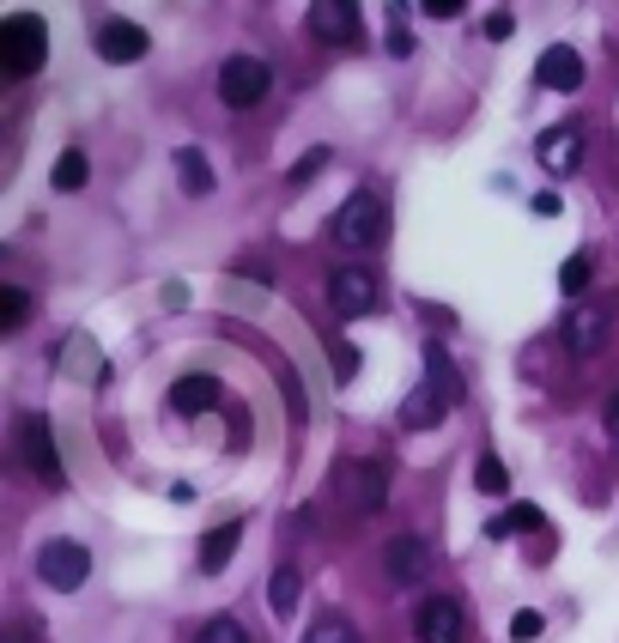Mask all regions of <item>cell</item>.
<instances>
[{
  "instance_id": "8fae6325",
  "label": "cell",
  "mask_w": 619,
  "mask_h": 643,
  "mask_svg": "<svg viewBox=\"0 0 619 643\" xmlns=\"http://www.w3.org/2000/svg\"><path fill=\"white\" fill-rule=\"evenodd\" d=\"M535 79L547 85V92H577L583 85V55L571 49V43H553V49L535 61Z\"/></svg>"
},
{
  "instance_id": "484cf974",
  "label": "cell",
  "mask_w": 619,
  "mask_h": 643,
  "mask_svg": "<svg viewBox=\"0 0 619 643\" xmlns=\"http://www.w3.org/2000/svg\"><path fill=\"white\" fill-rule=\"evenodd\" d=\"M303 643H358V631L353 625H346V619H317V625H310V638H303Z\"/></svg>"
},
{
  "instance_id": "4dcf8cb0",
  "label": "cell",
  "mask_w": 619,
  "mask_h": 643,
  "mask_svg": "<svg viewBox=\"0 0 619 643\" xmlns=\"http://www.w3.org/2000/svg\"><path fill=\"white\" fill-rule=\"evenodd\" d=\"M425 13H432V19H461V13H468V7H461V0H432Z\"/></svg>"
},
{
  "instance_id": "d6986e66",
  "label": "cell",
  "mask_w": 619,
  "mask_h": 643,
  "mask_svg": "<svg viewBox=\"0 0 619 643\" xmlns=\"http://www.w3.org/2000/svg\"><path fill=\"white\" fill-rule=\"evenodd\" d=\"M298 595H303V577L291 565H279L274 571V583H267V607H274L279 619H291V607H298Z\"/></svg>"
},
{
  "instance_id": "5bb4252c",
  "label": "cell",
  "mask_w": 619,
  "mask_h": 643,
  "mask_svg": "<svg viewBox=\"0 0 619 643\" xmlns=\"http://www.w3.org/2000/svg\"><path fill=\"white\" fill-rule=\"evenodd\" d=\"M535 158L553 176H571V171H577V158H583V128H547V134H540V146H535Z\"/></svg>"
},
{
  "instance_id": "ba28073f",
  "label": "cell",
  "mask_w": 619,
  "mask_h": 643,
  "mask_svg": "<svg viewBox=\"0 0 619 643\" xmlns=\"http://www.w3.org/2000/svg\"><path fill=\"white\" fill-rule=\"evenodd\" d=\"M607 329H614V310H607V303H571L565 346H571V353H583V358H595L607 346Z\"/></svg>"
},
{
  "instance_id": "5b68a950",
  "label": "cell",
  "mask_w": 619,
  "mask_h": 643,
  "mask_svg": "<svg viewBox=\"0 0 619 643\" xmlns=\"http://www.w3.org/2000/svg\"><path fill=\"white\" fill-rule=\"evenodd\" d=\"M37 577L49 583V589L73 595L85 577H92V552H85L80 540H49V547L37 552Z\"/></svg>"
},
{
  "instance_id": "f1b7e54d",
  "label": "cell",
  "mask_w": 619,
  "mask_h": 643,
  "mask_svg": "<svg viewBox=\"0 0 619 643\" xmlns=\"http://www.w3.org/2000/svg\"><path fill=\"white\" fill-rule=\"evenodd\" d=\"M322 164H329V152H322V146H317V152H310V158H303V164H298V171H291V183H310V176H317Z\"/></svg>"
},
{
  "instance_id": "7402d4cb",
  "label": "cell",
  "mask_w": 619,
  "mask_h": 643,
  "mask_svg": "<svg viewBox=\"0 0 619 643\" xmlns=\"http://www.w3.org/2000/svg\"><path fill=\"white\" fill-rule=\"evenodd\" d=\"M589 279H595L589 255H565V267H559V291H565V298H583V291H589Z\"/></svg>"
},
{
  "instance_id": "30bf717a",
  "label": "cell",
  "mask_w": 619,
  "mask_h": 643,
  "mask_svg": "<svg viewBox=\"0 0 619 643\" xmlns=\"http://www.w3.org/2000/svg\"><path fill=\"white\" fill-rule=\"evenodd\" d=\"M382 565H389V577H396V583H408V589H413V583L432 577V547H425L420 535H396V540H389V552H382Z\"/></svg>"
},
{
  "instance_id": "9c48e42d",
  "label": "cell",
  "mask_w": 619,
  "mask_h": 643,
  "mask_svg": "<svg viewBox=\"0 0 619 643\" xmlns=\"http://www.w3.org/2000/svg\"><path fill=\"white\" fill-rule=\"evenodd\" d=\"M413 638L420 643H461V601L456 595H425L413 613Z\"/></svg>"
},
{
  "instance_id": "cb8c5ba5",
  "label": "cell",
  "mask_w": 619,
  "mask_h": 643,
  "mask_svg": "<svg viewBox=\"0 0 619 643\" xmlns=\"http://www.w3.org/2000/svg\"><path fill=\"white\" fill-rule=\"evenodd\" d=\"M25 315H31V291L25 286H0V329L13 334Z\"/></svg>"
},
{
  "instance_id": "3957f363",
  "label": "cell",
  "mask_w": 619,
  "mask_h": 643,
  "mask_svg": "<svg viewBox=\"0 0 619 643\" xmlns=\"http://www.w3.org/2000/svg\"><path fill=\"white\" fill-rule=\"evenodd\" d=\"M382 225H389V207H382L377 188H358V195H346V207L334 213V243L341 250H370V243H382Z\"/></svg>"
},
{
  "instance_id": "e575fe53",
  "label": "cell",
  "mask_w": 619,
  "mask_h": 643,
  "mask_svg": "<svg viewBox=\"0 0 619 643\" xmlns=\"http://www.w3.org/2000/svg\"><path fill=\"white\" fill-rule=\"evenodd\" d=\"M511 31H516V25H511V19L498 13V19H492V25H486V37H492V43H504V37H511Z\"/></svg>"
},
{
  "instance_id": "52a82bcc",
  "label": "cell",
  "mask_w": 619,
  "mask_h": 643,
  "mask_svg": "<svg viewBox=\"0 0 619 643\" xmlns=\"http://www.w3.org/2000/svg\"><path fill=\"white\" fill-rule=\"evenodd\" d=\"M329 303H334V315H370L377 310V274L370 267H334Z\"/></svg>"
},
{
  "instance_id": "4fadbf2b",
  "label": "cell",
  "mask_w": 619,
  "mask_h": 643,
  "mask_svg": "<svg viewBox=\"0 0 619 643\" xmlns=\"http://www.w3.org/2000/svg\"><path fill=\"white\" fill-rule=\"evenodd\" d=\"M98 55L116 61V67L140 61V55H146V31L128 25V19H104V25H98Z\"/></svg>"
},
{
  "instance_id": "6da1fadb",
  "label": "cell",
  "mask_w": 619,
  "mask_h": 643,
  "mask_svg": "<svg viewBox=\"0 0 619 643\" xmlns=\"http://www.w3.org/2000/svg\"><path fill=\"white\" fill-rule=\"evenodd\" d=\"M329 492H334V504H341L346 516H370V510H382V498H389V473H382L377 461H365V456H341L329 468Z\"/></svg>"
},
{
  "instance_id": "9a60e30c",
  "label": "cell",
  "mask_w": 619,
  "mask_h": 643,
  "mask_svg": "<svg viewBox=\"0 0 619 643\" xmlns=\"http://www.w3.org/2000/svg\"><path fill=\"white\" fill-rule=\"evenodd\" d=\"M225 401V389L213 377H176L171 382V407L183 413V420H195V413H213Z\"/></svg>"
},
{
  "instance_id": "e0dca14e",
  "label": "cell",
  "mask_w": 619,
  "mask_h": 643,
  "mask_svg": "<svg viewBox=\"0 0 619 643\" xmlns=\"http://www.w3.org/2000/svg\"><path fill=\"white\" fill-rule=\"evenodd\" d=\"M238 540H243V523H219V528H207V540H200V571H225L231 565V552H238Z\"/></svg>"
},
{
  "instance_id": "ac0fdd59",
  "label": "cell",
  "mask_w": 619,
  "mask_h": 643,
  "mask_svg": "<svg viewBox=\"0 0 619 643\" xmlns=\"http://www.w3.org/2000/svg\"><path fill=\"white\" fill-rule=\"evenodd\" d=\"M176 183H183L188 195H213V164L195 152V146H183V152H176Z\"/></svg>"
},
{
  "instance_id": "ffe728a7",
  "label": "cell",
  "mask_w": 619,
  "mask_h": 643,
  "mask_svg": "<svg viewBox=\"0 0 619 643\" xmlns=\"http://www.w3.org/2000/svg\"><path fill=\"white\" fill-rule=\"evenodd\" d=\"M444 401H437L432 389H420V394H408V407H401V425H408V432H425V425H437L444 420Z\"/></svg>"
},
{
  "instance_id": "7c38bea8",
  "label": "cell",
  "mask_w": 619,
  "mask_h": 643,
  "mask_svg": "<svg viewBox=\"0 0 619 643\" xmlns=\"http://www.w3.org/2000/svg\"><path fill=\"white\" fill-rule=\"evenodd\" d=\"M310 31L322 43H358V7L353 0H317L310 7Z\"/></svg>"
},
{
  "instance_id": "d6a6232c",
  "label": "cell",
  "mask_w": 619,
  "mask_h": 643,
  "mask_svg": "<svg viewBox=\"0 0 619 643\" xmlns=\"http://www.w3.org/2000/svg\"><path fill=\"white\" fill-rule=\"evenodd\" d=\"M511 535H516L511 516H492V523H486V540H511Z\"/></svg>"
},
{
  "instance_id": "f546056e",
  "label": "cell",
  "mask_w": 619,
  "mask_h": 643,
  "mask_svg": "<svg viewBox=\"0 0 619 643\" xmlns=\"http://www.w3.org/2000/svg\"><path fill=\"white\" fill-rule=\"evenodd\" d=\"M504 516H511V528H540V510H535V504H511Z\"/></svg>"
},
{
  "instance_id": "44dd1931",
  "label": "cell",
  "mask_w": 619,
  "mask_h": 643,
  "mask_svg": "<svg viewBox=\"0 0 619 643\" xmlns=\"http://www.w3.org/2000/svg\"><path fill=\"white\" fill-rule=\"evenodd\" d=\"M474 486L486 492V498H504V492H511V468H504V461L492 456V449L474 461Z\"/></svg>"
},
{
  "instance_id": "277c9868",
  "label": "cell",
  "mask_w": 619,
  "mask_h": 643,
  "mask_svg": "<svg viewBox=\"0 0 619 643\" xmlns=\"http://www.w3.org/2000/svg\"><path fill=\"white\" fill-rule=\"evenodd\" d=\"M19 461H25L31 480H43V486H67L61 456H55V425L43 420V413H25V420H19Z\"/></svg>"
},
{
  "instance_id": "2e32d148",
  "label": "cell",
  "mask_w": 619,
  "mask_h": 643,
  "mask_svg": "<svg viewBox=\"0 0 619 643\" xmlns=\"http://www.w3.org/2000/svg\"><path fill=\"white\" fill-rule=\"evenodd\" d=\"M420 358H425V389H432L444 407H456V401H461V377H456V365H449V353L437 341H425Z\"/></svg>"
},
{
  "instance_id": "1f68e13d",
  "label": "cell",
  "mask_w": 619,
  "mask_h": 643,
  "mask_svg": "<svg viewBox=\"0 0 619 643\" xmlns=\"http://www.w3.org/2000/svg\"><path fill=\"white\" fill-rule=\"evenodd\" d=\"M535 213H540V219H559V213H565V200H559V195H535Z\"/></svg>"
},
{
  "instance_id": "d4e9b609",
  "label": "cell",
  "mask_w": 619,
  "mask_h": 643,
  "mask_svg": "<svg viewBox=\"0 0 619 643\" xmlns=\"http://www.w3.org/2000/svg\"><path fill=\"white\" fill-rule=\"evenodd\" d=\"M195 643H250V631H243V619L219 613V619H207V625L195 631Z\"/></svg>"
},
{
  "instance_id": "d590c367",
  "label": "cell",
  "mask_w": 619,
  "mask_h": 643,
  "mask_svg": "<svg viewBox=\"0 0 619 643\" xmlns=\"http://www.w3.org/2000/svg\"><path fill=\"white\" fill-rule=\"evenodd\" d=\"M7 643H25V638H19V631H7Z\"/></svg>"
},
{
  "instance_id": "83f0119b",
  "label": "cell",
  "mask_w": 619,
  "mask_h": 643,
  "mask_svg": "<svg viewBox=\"0 0 619 643\" xmlns=\"http://www.w3.org/2000/svg\"><path fill=\"white\" fill-rule=\"evenodd\" d=\"M334 377H341V382H353L358 377V346H334Z\"/></svg>"
},
{
  "instance_id": "8992f818",
  "label": "cell",
  "mask_w": 619,
  "mask_h": 643,
  "mask_svg": "<svg viewBox=\"0 0 619 643\" xmlns=\"http://www.w3.org/2000/svg\"><path fill=\"white\" fill-rule=\"evenodd\" d=\"M267 85H274V73H267V61H255V55H231V61L219 67V97H225L231 110L262 104Z\"/></svg>"
},
{
  "instance_id": "4316f807",
  "label": "cell",
  "mask_w": 619,
  "mask_h": 643,
  "mask_svg": "<svg viewBox=\"0 0 619 643\" xmlns=\"http://www.w3.org/2000/svg\"><path fill=\"white\" fill-rule=\"evenodd\" d=\"M540 631H547V619H540V613H535V607H523V613H516V619H511V638H516V643H528V638H540Z\"/></svg>"
},
{
  "instance_id": "836d02e7",
  "label": "cell",
  "mask_w": 619,
  "mask_h": 643,
  "mask_svg": "<svg viewBox=\"0 0 619 643\" xmlns=\"http://www.w3.org/2000/svg\"><path fill=\"white\" fill-rule=\"evenodd\" d=\"M607 437L619 444V394H607Z\"/></svg>"
},
{
  "instance_id": "603a6c76",
  "label": "cell",
  "mask_w": 619,
  "mask_h": 643,
  "mask_svg": "<svg viewBox=\"0 0 619 643\" xmlns=\"http://www.w3.org/2000/svg\"><path fill=\"white\" fill-rule=\"evenodd\" d=\"M85 176H92V164H85L80 146H73V152H61V164H55V188H61V195H73V188H85Z\"/></svg>"
},
{
  "instance_id": "7a4b0ae2",
  "label": "cell",
  "mask_w": 619,
  "mask_h": 643,
  "mask_svg": "<svg viewBox=\"0 0 619 643\" xmlns=\"http://www.w3.org/2000/svg\"><path fill=\"white\" fill-rule=\"evenodd\" d=\"M49 61V31H43L37 13H13L0 25V67L13 79H31L37 67Z\"/></svg>"
}]
</instances>
